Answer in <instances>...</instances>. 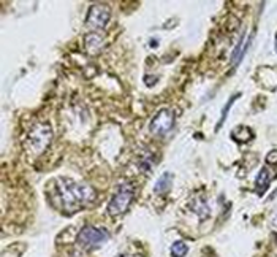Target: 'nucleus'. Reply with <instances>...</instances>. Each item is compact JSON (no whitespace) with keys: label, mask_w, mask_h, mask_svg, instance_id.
I'll use <instances>...</instances> for the list:
<instances>
[{"label":"nucleus","mask_w":277,"mask_h":257,"mask_svg":"<svg viewBox=\"0 0 277 257\" xmlns=\"http://www.w3.org/2000/svg\"><path fill=\"white\" fill-rule=\"evenodd\" d=\"M270 181H271V173L268 168H262V171L258 173L257 179H255V186H257V192L263 194L268 187H270Z\"/></svg>","instance_id":"9"},{"label":"nucleus","mask_w":277,"mask_h":257,"mask_svg":"<svg viewBox=\"0 0 277 257\" xmlns=\"http://www.w3.org/2000/svg\"><path fill=\"white\" fill-rule=\"evenodd\" d=\"M103 37L97 32H91L88 37H86V49L89 51L91 54H97L98 51L103 48Z\"/></svg>","instance_id":"7"},{"label":"nucleus","mask_w":277,"mask_h":257,"mask_svg":"<svg viewBox=\"0 0 277 257\" xmlns=\"http://www.w3.org/2000/svg\"><path fill=\"white\" fill-rule=\"evenodd\" d=\"M274 49H276V53H277V33H276V38H274Z\"/></svg>","instance_id":"15"},{"label":"nucleus","mask_w":277,"mask_h":257,"mask_svg":"<svg viewBox=\"0 0 277 257\" xmlns=\"http://www.w3.org/2000/svg\"><path fill=\"white\" fill-rule=\"evenodd\" d=\"M188 253V246L185 242H183V240H179V242H176L175 245L171 246V256L173 257H185Z\"/></svg>","instance_id":"11"},{"label":"nucleus","mask_w":277,"mask_h":257,"mask_svg":"<svg viewBox=\"0 0 277 257\" xmlns=\"http://www.w3.org/2000/svg\"><path fill=\"white\" fill-rule=\"evenodd\" d=\"M171 186H173V173L167 171V173H163L157 179V183H155V186H154V192L163 195V194H167L171 189Z\"/></svg>","instance_id":"8"},{"label":"nucleus","mask_w":277,"mask_h":257,"mask_svg":"<svg viewBox=\"0 0 277 257\" xmlns=\"http://www.w3.org/2000/svg\"><path fill=\"white\" fill-rule=\"evenodd\" d=\"M51 138H53L51 126L46 123H40L33 127L27 135V148L33 156H40V154L49 146Z\"/></svg>","instance_id":"4"},{"label":"nucleus","mask_w":277,"mask_h":257,"mask_svg":"<svg viewBox=\"0 0 277 257\" xmlns=\"http://www.w3.org/2000/svg\"><path fill=\"white\" fill-rule=\"evenodd\" d=\"M109 240V232L105 227L97 226H84L76 237V243L83 250H97Z\"/></svg>","instance_id":"2"},{"label":"nucleus","mask_w":277,"mask_h":257,"mask_svg":"<svg viewBox=\"0 0 277 257\" xmlns=\"http://www.w3.org/2000/svg\"><path fill=\"white\" fill-rule=\"evenodd\" d=\"M266 162L268 164H277V151H271L270 154H268V157H266Z\"/></svg>","instance_id":"14"},{"label":"nucleus","mask_w":277,"mask_h":257,"mask_svg":"<svg viewBox=\"0 0 277 257\" xmlns=\"http://www.w3.org/2000/svg\"><path fill=\"white\" fill-rule=\"evenodd\" d=\"M135 199V186L132 183H122L116 191L114 197L108 203L109 216H120L124 214Z\"/></svg>","instance_id":"3"},{"label":"nucleus","mask_w":277,"mask_h":257,"mask_svg":"<svg viewBox=\"0 0 277 257\" xmlns=\"http://www.w3.org/2000/svg\"><path fill=\"white\" fill-rule=\"evenodd\" d=\"M140 167L143 168V171H149L152 167H154V162H152V156H144V157H141V160H140Z\"/></svg>","instance_id":"13"},{"label":"nucleus","mask_w":277,"mask_h":257,"mask_svg":"<svg viewBox=\"0 0 277 257\" xmlns=\"http://www.w3.org/2000/svg\"><path fill=\"white\" fill-rule=\"evenodd\" d=\"M175 127V115L171 110H160L149 124V130L155 135H167Z\"/></svg>","instance_id":"6"},{"label":"nucleus","mask_w":277,"mask_h":257,"mask_svg":"<svg viewBox=\"0 0 277 257\" xmlns=\"http://www.w3.org/2000/svg\"><path fill=\"white\" fill-rule=\"evenodd\" d=\"M111 19V10L106 3H93L89 8L86 24L92 29H105Z\"/></svg>","instance_id":"5"},{"label":"nucleus","mask_w":277,"mask_h":257,"mask_svg":"<svg viewBox=\"0 0 277 257\" xmlns=\"http://www.w3.org/2000/svg\"><path fill=\"white\" fill-rule=\"evenodd\" d=\"M95 199L97 192L91 184L78 183L70 178H59L54 183V191L51 192V202L65 214H72L88 207L95 202Z\"/></svg>","instance_id":"1"},{"label":"nucleus","mask_w":277,"mask_h":257,"mask_svg":"<svg viewBox=\"0 0 277 257\" xmlns=\"http://www.w3.org/2000/svg\"><path fill=\"white\" fill-rule=\"evenodd\" d=\"M190 208H192V211H195L198 216H200V219H206L207 216H209V207H207V203L201 199H196L193 200L192 203H190Z\"/></svg>","instance_id":"10"},{"label":"nucleus","mask_w":277,"mask_h":257,"mask_svg":"<svg viewBox=\"0 0 277 257\" xmlns=\"http://www.w3.org/2000/svg\"><path fill=\"white\" fill-rule=\"evenodd\" d=\"M276 197H277V189L273 192V195H271V200H273V199H276Z\"/></svg>","instance_id":"16"},{"label":"nucleus","mask_w":277,"mask_h":257,"mask_svg":"<svg viewBox=\"0 0 277 257\" xmlns=\"http://www.w3.org/2000/svg\"><path fill=\"white\" fill-rule=\"evenodd\" d=\"M241 97V94H236V96H233L230 100H228V104L227 105H225V108L222 110V115H220V121H219V124H217V128H220V126L225 123V116H227L228 115V111H230V108H231V105L233 104H235V100L236 99H239Z\"/></svg>","instance_id":"12"}]
</instances>
